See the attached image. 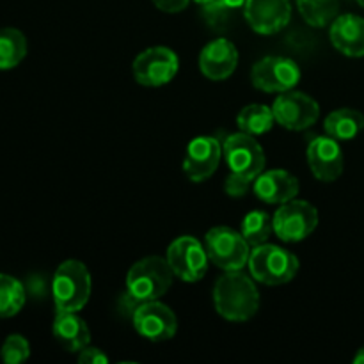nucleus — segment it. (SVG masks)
Masks as SVG:
<instances>
[{"label":"nucleus","mask_w":364,"mask_h":364,"mask_svg":"<svg viewBox=\"0 0 364 364\" xmlns=\"http://www.w3.org/2000/svg\"><path fill=\"white\" fill-rule=\"evenodd\" d=\"M213 304L223 318L230 322H247L259 309L258 288L242 270L226 272L213 287Z\"/></svg>","instance_id":"f257e3e1"},{"label":"nucleus","mask_w":364,"mask_h":364,"mask_svg":"<svg viewBox=\"0 0 364 364\" xmlns=\"http://www.w3.org/2000/svg\"><path fill=\"white\" fill-rule=\"evenodd\" d=\"M247 267L255 281L267 287H279L294 279L299 272V259L288 249L265 242L252 249Z\"/></svg>","instance_id":"f03ea898"},{"label":"nucleus","mask_w":364,"mask_h":364,"mask_svg":"<svg viewBox=\"0 0 364 364\" xmlns=\"http://www.w3.org/2000/svg\"><path fill=\"white\" fill-rule=\"evenodd\" d=\"M52 295L57 311H80L91 297V274L78 259H66L55 270Z\"/></svg>","instance_id":"7ed1b4c3"},{"label":"nucleus","mask_w":364,"mask_h":364,"mask_svg":"<svg viewBox=\"0 0 364 364\" xmlns=\"http://www.w3.org/2000/svg\"><path fill=\"white\" fill-rule=\"evenodd\" d=\"M174 272L166 258L148 256L130 267L127 274V291L139 302L159 301L173 284Z\"/></svg>","instance_id":"20e7f679"},{"label":"nucleus","mask_w":364,"mask_h":364,"mask_svg":"<svg viewBox=\"0 0 364 364\" xmlns=\"http://www.w3.org/2000/svg\"><path fill=\"white\" fill-rule=\"evenodd\" d=\"M251 245L244 238V235L235 231L233 228L217 226L206 233L205 249L213 265L226 272L242 270L249 262Z\"/></svg>","instance_id":"39448f33"},{"label":"nucleus","mask_w":364,"mask_h":364,"mask_svg":"<svg viewBox=\"0 0 364 364\" xmlns=\"http://www.w3.org/2000/svg\"><path fill=\"white\" fill-rule=\"evenodd\" d=\"M318 226V212L308 201L291 199L283 203L272 217L274 233L287 244H295L308 238Z\"/></svg>","instance_id":"423d86ee"},{"label":"nucleus","mask_w":364,"mask_h":364,"mask_svg":"<svg viewBox=\"0 0 364 364\" xmlns=\"http://www.w3.org/2000/svg\"><path fill=\"white\" fill-rule=\"evenodd\" d=\"M167 263L173 269L174 276L185 283H196L208 272V252L205 245L194 237H178L167 247Z\"/></svg>","instance_id":"0eeeda50"},{"label":"nucleus","mask_w":364,"mask_h":364,"mask_svg":"<svg viewBox=\"0 0 364 364\" xmlns=\"http://www.w3.org/2000/svg\"><path fill=\"white\" fill-rule=\"evenodd\" d=\"M251 82L263 92L290 91L301 82V68L290 57H263L252 66Z\"/></svg>","instance_id":"6e6552de"},{"label":"nucleus","mask_w":364,"mask_h":364,"mask_svg":"<svg viewBox=\"0 0 364 364\" xmlns=\"http://www.w3.org/2000/svg\"><path fill=\"white\" fill-rule=\"evenodd\" d=\"M223 153L231 173L240 174L251 181H255L265 169L267 159L263 148L252 135L244 132L230 135L224 141Z\"/></svg>","instance_id":"1a4fd4ad"},{"label":"nucleus","mask_w":364,"mask_h":364,"mask_svg":"<svg viewBox=\"0 0 364 364\" xmlns=\"http://www.w3.org/2000/svg\"><path fill=\"white\" fill-rule=\"evenodd\" d=\"M180 60L167 46H151L139 53L134 60L135 80L146 87H160L176 77Z\"/></svg>","instance_id":"9d476101"},{"label":"nucleus","mask_w":364,"mask_h":364,"mask_svg":"<svg viewBox=\"0 0 364 364\" xmlns=\"http://www.w3.org/2000/svg\"><path fill=\"white\" fill-rule=\"evenodd\" d=\"M276 123L291 132H301L313 127L318 121L320 107L311 96L301 91H284L272 105Z\"/></svg>","instance_id":"9b49d317"},{"label":"nucleus","mask_w":364,"mask_h":364,"mask_svg":"<svg viewBox=\"0 0 364 364\" xmlns=\"http://www.w3.org/2000/svg\"><path fill=\"white\" fill-rule=\"evenodd\" d=\"M132 322L142 338L155 343L174 338L178 329V320L173 309L159 301L141 302L132 315Z\"/></svg>","instance_id":"f8f14e48"},{"label":"nucleus","mask_w":364,"mask_h":364,"mask_svg":"<svg viewBox=\"0 0 364 364\" xmlns=\"http://www.w3.org/2000/svg\"><path fill=\"white\" fill-rule=\"evenodd\" d=\"M223 146L215 137L199 135L192 139L187 146V155L183 160V173L194 183L208 180L217 171L223 156Z\"/></svg>","instance_id":"ddd939ff"},{"label":"nucleus","mask_w":364,"mask_h":364,"mask_svg":"<svg viewBox=\"0 0 364 364\" xmlns=\"http://www.w3.org/2000/svg\"><path fill=\"white\" fill-rule=\"evenodd\" d=\"M245 21L263 36L283 31L291 18L290 0H247L244 6Z\"/></svg>","instance_id":"4468645a"},{"label":"nucleus","mask_w":364,"mask_h":364,"mask_svg":"<svg viewBox=\"0 0 364 364\" xmlns=\"http://www.w3.org/2000/svg\"><path fill=\"white\" fill-rule=\"evenodd\" d=\"M308 166L313 176L320 181H334L343 173V151L340 141L331 135H320L308 144Z\"/></svg>","instance_id":"2eb2a0df"},{"label":"nucleus","mask_w":364,"mask_h":364,"mask_svg":"<svg viewBox=\"0 0 364 364\" xmlns=\"http://www.w3.org/2000/svg\"><path fill=\"white\" fill-rule=\"evenodd\" d=\"M238 64L237 46L226 38H219L210 41L199 55V68L201 73L210 80H226L233 75Z\"/></svg>","instance_id":"dca6fc26"},{"label":"nucleus","mask_w":364,"mask_h":364,"mask_svg":"<svg viewBox=\"0 0 364 364\" xmlns=\"http://www.w3.org/2000/svg\"><path fill=\"white\" fill-rule=\"evenodd\" d=\"M255 194L267 205H283L291 201L299 194V180L284 169L263 171L255 180Z\"/></svg>","instance_id":"f3484780"},{"label":"nucleus","mask_w":364,"mask_h":364,"mask_svg":"<svg viewBox=\"0 0 364 364\" xmlns=\"http://www.w3.org/2000/svg\"><path fill=\"white\" fill-rule=\"evenodd\" d=\"M331 43L347 57H364V18L340 14L331 23Z\"/></svg>","instance_id":"a211bd4d"},{"label":"nucleus","mask_w":364,"mask_h":364,"mask_svg":"<svg viewBox=\"0 0 364 364\" xmlns=\"http://www.w3.org/2000/svg\"><path fill=\"white\" fill-rule=\"evenodd\" d=\"M52 333L60 347L68 352H80L91 343V333L78 311H57Z\"/></svg>","instance_id":"6ab92c4d"},{"label":"nucleus","mask_w":364,"mask_h":364,"mask_svg":"<svg viewBox=\"0 0 364 364\" xmlns=\"http://www.w3.org/2000/svg\"><path fill=\"white\" fill-rule=\"evenodd\" d=\"M326 134L336 141H352L364 128V116L355 109H338L326 117Z\"/></svg>","instance_id":"aec40b11"},{"label":"nucleus","mask_w":364,"mask_h":364,"mask_svg":"<svg viewBox=\"0 0 364 364\" xmlns=\"http://www.w3.org/2000/svg\"><path fill=\"white\" fill-rule=\"evenodd\" d=\"M274 123H276V117H274L272 107L259 105V103L244 107L237 116V124L240 132L252 135V137L270 132Z\"/></svg>","instance_id":"412c9836"},{"label":"nucleus","mask_w":364,"mask_h":364,"mask_svg":"<svg viewBox=\"0 0 364 364\" xmlns=\"http://www.w3.org/2000/svg\"><path fill=\"white\" fill-rule=\"evenodd\" d=\"M27 55V39L18 28H0V70H13Z\"/></svg>","instance_id":"4be33fe9"},{"label":"nucleus","mask_w":364,"mask_h":364,"mask_svg":"<svg viewBox=\"0 0 364 364\" xmlns=\"http://www.w3.org/2000/svg\"><path fill=\"white\" fill-rule=\"evenodd\" d=\"M299 13L311 27L333 23L340 11V0H297Z\"/></svg>","instance_id":"5701e85b"},{"label":"nucleus","mask_w":364,"mask_h":364,"mask_svg":"<svg viewBox=\"0 0 364 364\" xmlns=\"http://www.w3.org/2000/svg\"><path fill=\"white\" fill-rule=\"evenodd\" d=\"M25 304V288L16 277L0 274V318L18 315Z\"/></svg>","instance_id":"b1692460"},{"label":"nucleus","mask_w":364,"mask_h":364,"mask_svg":"<svg viewBox=\"0 0 364 364\" xmlns=\"http://www.w3.org/2000/svg\"><path fill=\"white\" fill-rule=\"evenodd\" d=\"M272 231V217L263 210L249 212L242 220V235L251 247L265 244Z\"/></svg>","instance_id":"393cba45"},{"label":"nucleus","mask_w":364,"mask_h":364,"mask_svg":"<svg viewBox=\"0 0 364 364\" xmlns=\"http://www.w3.org/2000/svg\"><path fill=\"white\" fill-rule=\"evenodd\" d=\"M31 355V345L20 334H11L2 345V350H0V358L4 363L7 364H18L23 363L25 359H28Z\"/></svg>","instance_id":"a878e982"},{"label":"nucleus","mask_w":364,"mask_h":364,"mask_svg":"<svg viewBox=\"0 0 364 364\" xmlns=\"http://www.w3.org/2000/svg\"><path fill=\"white\" fill-rule=\"evenodd\" d=\"M251 185H252L251 180L240 176V174L231 173L230 176L226 178L224 191H226V194L231 196V198H244V196L249 192V188H251Z\"/></svg>","instance_id":"bb28decb"},{"label":"nucleus","mask_w":364,"mask_h":364,"mask_svg":"<svg viewBox=\"0 0 364 364\" xmlns=\"http://www.w3.org/2000/svg\"><path fill=\"white\" fill-rule=\"evenodd\" d=\"M78 363L80 364H107L109 363V358L105 355V352L100 350V348L95 347H85L82 348L80 354H78Z\"/></svg>","instance_id":"cd10ccee"},{"label":"nucleus","mask_w":364,"mask_h":364,"mask_svg":"<svg viewBox=\"0 0 364 364\" xmlns=\"http://www.w3.org/2000/svg\"><path fill=\"white\" fill-rule=\"evenodd\" d=\"M164 13H181L191 0H151Z\"/></svg>","instance_id":"c85d7f7f"},{"label":"nucleus","mask_w":364,"mask_h":364,"mask_svg":"<svg viewBox=\"0 0 364 364\" xmlns=\"http://www.w3.org/2000/svg\"><path fill=\"white\" fill-rule=\"evenodd\" d=\"M247 0H215L213 4L206 6L208 11H231L238 9V7H244Z\"/></svg>","instance_id":"c756f323"},{"label":"nucleus","mask_w":364,"mask_h":364,"mask_svg":"<svg viewBox=\"0 0 364 364\" xmlns=\"http://www.w3.org/2000/svg\"><path fill=\"white\" fill-rule=\"evenodd\" d=\"M354 363L355 364H364V347H361L358 350V354H355V358H354Z\"/></svg>","instance_id":"7c9ffc66"},{"label":"nucleus","mask_w":364,"mask_h":364,"mask_svg":"<svg viewBox=\"0 0 364 364\" xmlns=\"http://www.w3.org/2000/svg\"><path fill=\"white\" fill-rule=\"evenodd\" d=\"M194 2L196 4H199V6H210V4H213V2H215V0H194Z\"/></svg>","instance_id":"2f4dec72"},{"label":"nucleus","mask_w":364,"mask_h":364,"mask_svg":"<svg viewBox=\"0 0 364 364\" xmlns=\"http://www.w3.org/2000/svg\"><path fill=\"white\" fill-rule=\"evenodd\" d=\"M358 4H359V6H361L363 9H364V0H358Z\"/></svg>","instance_id":"473e14b6"}]
</instances>
